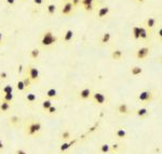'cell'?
Wrapping results in <instances>:
<instances>
[{
	"instance_id": "1f68e13d",
	"label": "cell",
	"mask_w": 162,
	"mask_h": 154,
	"mask_svg": "<svg viewBox=\"0 0 162 154\" xmlns=\"http://www.w3.org/2000/svg\"><path fill=\"white\" fill-rule=\"evenodd\" d=\"M16 89L17 91H20V92H25V91H26V88H25V85H24L22 78L16 81Z\"/></svg>"
},
{
	"instance_id": "ab89813d",
	"label": "cell",
	"mask_w": 162,
	"mask_h": 154,
	"mask_svg": "<svg viewBox=\"0 0 162 154\" xmlns=\"http://www.w3.org/2000/svg\"><path fill=\"white\" fill-rule=\"evenodd\" d=\"M14 154H28V153H27V151L24 150V149H16L15 152H14Z\"/></svg>"
},
{
	"instance_id": "603a6c76",
	"label": "cell",
	"mask_w": 162,
	"mask_h": 154,
	"mask_svg": "<svg viewBox=\"0 0 162 154\" xmlns=\"http://www.w3.org/2000/svg\"><path fill=\"white\" fill-rule=\"evenodd\" d=\"M11 104L9 102H6V101H1L0 100V112L1 113H7L11 110Z\"/></svg>"
},
{
	"instance_id": "4fadbf2b",
	"label": "cell",
	"mask_w": 162,
	"mask_h": 154,
	"mask_svg": "<svg viewBox=\"0 0 162 154\" xmlns=\"http://www.w3.org/2000/svg\"><path fill=\"white\" fill-rule=\"evenodd\" d=\"M132 113L135 114L136 116H137L138 118H141V119H144V118L148 117L149 111L147 107H138V109H135Z\"/></svg>"
},
{
	"instance_id": "ffe728a7",
	"label": "cell",
	"mask_w": 162,
	"mask_h": 154,
	"mask_svg": "<svg viewBox=\"0 0 162 154\" xmlns=\"http://www.w3.org/2000/svg\"><path fill=\"white\" fill-rule=\"evenodd\" d=\"M73 38H74V30H71V28H69V30H67L66 32H65V34H64L63 41L65 44H68V42H70V41L73 40Z\"/></svg>"
},
{
	"instance_id": "d6a6232c",
	"label": "cell",
	"mask_w": 162,
	"mask_h": 154,
	"mask_svg": "<svg viewBox=\"0 0 162 154\" xmlns=\"http://www.w3.org/2000/svg\"><path fill=\"white\" fill-rule=\"evenodd\" d=\"M23 79V83H24V85H25V88H26V92H28L29 91V89H30V86L33 85V83H31V81H30L29 78L25 75V76L22 78Z\"/></svg>"
},
{
	"instance_id": "44dd1931",
	"label": "cell",
	"mask_w": 162,
	"mask_h": 154,
	"mask_svg": "<svg viewBox=\"0 0 162 154\" xmlns=\"http://www.w3.org/2000/svg\"><path fill=\"white\" fill-rule=\"evenodd\" d=\"M123 58V52L120 49H115L111 51V59L115 61H120Z\"/></svg>"
},
{
	"instance_id": "ee69618b",
	"label": "cell",
	"mask_w": 162,
	"mask_h": 154,
	"mask_svg": "<svg viewBox=\"0 0 162 154\" xmlns=\"http://www.w3.org/2000/svg\"><path fill=\"white\" fill-rule=\"evenodd\" d=\"M4 142L2 141V139L0 138V151H4Z\"/></svg>"
},
{
	"instance_id": "4dcf8cb0",
	"label": "cell",
	"mask_w": 162,
	"mask_h": 154,
	"mask_svg": "<svg viewBox=\"0 0 162 154\" xmlns=\"http://www.w3.org/2000/svg\"><path fill=\"white\" fill-rule=\"evenodd\" d=\"M110 39H111V35H110V33H104L103 34L102 38H101V44L102 45H107L108 42L110 41Z\"/></svg>"
},
{
	"instance_id": "836d02e7",
	"label": "cell",
	"mask_w": 162,
	"mask_h": 154,
	"mask_svg": "<svg viewBox=\"0 0 162 154\" xmlns=\"http://www.w3.org/2000/svg\"><path fill=\"white\" fill-rule=\"evenodd\" d=\"M96 2H94V4H88V6H84V7H82L83 8V10L86 11V12H92L94 9L96 8Z\"/></svg>"
},
{
	"instance_id": "7c38bea8",
	"label": "cell",
	"mask_w": 162,
	"mask_h": 154,
	"mask_svg": "<svg viewBox=\"0 0 162 154\" xmlns=\"http://www.w3.org/2000/svg\"><path fill=\"white\" fill-rule=\"evenodd\" d=\"M113 136L118 139V140H124L128 138V132H126V128L123 127H117L113 131Z\"/></svg>"
},
{
	"instance_id": "9a60e30c",
	"label": "cell",
	"mask_w": 162,
	"mask_h": 154,
	"mask_svg": "<svg viewBox=\"0 0 162 154\" xmlns=\"http://www.w3.org/2000/svg\"><path fill=\"white\" fill-rule=\"evenodd\" d=\"M150 37V30H147L145 26H139V39L141 40H148Z\"/></svg>"
},
{
	"instance_id": "30bf717a",
	"label": "cell",
	"mask_w": 162,
	"mask_h": 154,
	"mask_svg": "<svg viewBox=\"0 0 162 154\" xmlns=\"http://www.w3.org/2000/svg\"><path fill=\"white\" fill-rule=\"evenodd\" d=\"M92 90L90 88H83L80 91H78V99L81 101H88L91 99Z\"/></svg>"
},
{
	"instance_id": "f546056e",
	"label": "cell",
	"mask_w": 162,
	"mask_h": 154,
	"mask_svg": "<svg viewBox=\"0 0 162 154\" xmlns=\"http://www.w3.org/2000/svg\"><path fill=\"white\" fill-rule=\"evenodd\" d=\"M132 38L134 40H139V26L135 25L132 27Z\"/></svg>"
},
{
	"instance_id": "ba28073f",
	"label": "cell",
	"mask_w": 162,
	"mask_h": 154,
	"mask_svg": "<svg viewBox=\"0 0 162 154\" xmlns=\"http://www.w3.org/2000/svg\"><path fill=\"white\" fill-rule=\"evenodd\" d=\"M44 97L46 99H50V100H60L61 99V96L59 94L56 89H54V88H49V89H46L44 91Z\"/></svg>"
},
{
	"instance_id": "d6986e66",
	"label": "cell",
	"mask_w": 162,
	"mask_h": 154,
	"mask_svg": "<svg viewBox=\"0 0 162 154\" xmlns=\"http://www.w3.org/2000/svg\"><path fill=\"white\" fill-rule=\"evenodd\" d=\"M73 138V135H71V132H70L69 129H65V130H63L62 132L60 134V140L61 141H68L70 140Z\"/></svg>"
},
{
	"instance_id": "7402d4cb",
	"label": "cell",
	"mask_w": 162,
	"mask_h": 154,
	"mask_svg": "<svg viewBox=\"0 0 162 154\" xmlns=\"http://www.w3.org/2000/svg\"><path fill=\"white\" fill-rule=\"evenodd\" d=\"M130 74L134 77H137V76H141L143 74V68L141 66H132L130 68Z\"/></svg>"
},
{
	"instance_id": "b9f144b4",
	"label": "cell",
	"mask_w": 162,
	"mask_h": 154,
	"mask_svg": "<svg viewBox=\"0 0 162 154\" xmlns=\"http://www.w3.org/2000/svg\"><path fill=\"white\" fill-rule=\"evenodd\" d=\"M7 1V4H9V6H11V7H13L14 4H15V2H16V0H6Z\"/></svg>"
},
{
	"instance_id": "e0dca14e",
	"label": "cell",
	"mask_w": 162,
	"mask_h": 154,
	"mask_svg": "<svg viewBox=\"0 0 162 154\" xmlns=\"http://www.w3.org/2000/svg\"><path fill=\"white\" fill-rule=\"evenodd\" d=\"M156 25H157V19L156 17H148V19H146L145 23H144V26L149 30H152Z\"/></svg>"
},
{
	"instance_id": "7bdbcfd3",
	"label": "cell",
	"mask_w": 162,
	"mask_h": 154,
	"mask_svg": "<svg viewBox=\"0 0 162 154\" xmlns=\"http://www.w3.org/2000/svg\"><path fill=\"white\" fill-rule=\"evenodd\" d=\"M34 4L36 6H41L43 4V0H34Z\"/></svg>"
},
{
	"instance_id": "f907efd6",
	"label": "cell",
	"mask_w": 162,
	"mask_h": 154,
	"mask_svg": "<svg viewBox=\"0 0 162 154\" xmlns=\"http://www.w3.org/2000/svg\"><path fill=\"white\" fill-rule=\"evenodd\" d=\"M111 154H117V153H111Z\"/></svg>"
},
{
	"instance_id": "f1b7e54d",
	"label": "cell",
	"mask_w": 162,
	"mask_h": 154,
	"mask_svg": "<svg viewBox=\"0 0 162 154\" xmlns=\"http://www.w3.org/2000/svg\"><path fill=\"white\" fill-rule=\"evenodd\" d=\"M40 55V50L38 48H33L31 50L29 51V57L30 59H33V60H37Z\"/></svg>"
},
{
	"instance_id": "5b68a950",
	"label": "cell",
	"mask_w": 162,
	"mask_h": 154,
	"mask_svg": "<svg viewBox=\"0 0 162 154\" xmlns=\"http://www.w3.org/2000/svg\"><path fill=\"white\" fill-rule=\"evenodd\" d=\"M91 99L95 104H98V105H104L108 102V99L106 97L105 94L101 92V91H96V92H92L91 94Z\"/></svg>"
},
{
	"instance_id": "2e32d148",
	"label": "cell",
	"mask_w": 162,
	"mask_h": 154,
	"mask_svg": "<svg viewBox=\"0 0 162 154\" xmlns=\"http://www.w3.org/2000/svg\"><path fill=\"white\" fill-rule=\"evenodd\" d=\"M21 121H22V118L19 115H11L10 117L8 118V123L12 127H17L21 124Z\"/></svg>"
},
{
	"instance_id": "cb8c5ba5",
	"label": "cell",
	"mask_w": 162,
	"mask_h": 154,
	"mask_svg": "<svg viewBox=\"0 0 162 154\" xmlns=\"http://www.w3.org/2000/svg\"><path fill=\"white\" fill-rule=\"evenodd\" d=\"M52 105H53V102H52V100H50V99H44V100L41 102V107H42V110L44 113H46V111H48V109L51 107Z\"/></svg>"
},
{
	"instance_id": "6da1fadb",
	"label": "cell",
	"mask_w": 162,
	"mask_h": 154,
	"mask_svg": "<svg viewBox=\"0 0 162 154\" xmlns=\"http://www.w3.org/2000/svg\"><path fill=\"white\" fill-rule=\"evenodd\" d=\"M42 131V123L38 119H29L25 123L24 126V134L26 137L36 138Z\"/></svg>"
},
{
	"instance_id": "7a4b0ae2",
	"label": "cell",
	"mask_w": 162,
	"mask_h": 154,
	"mask_svg": "<svg viewBox=\"0 0 162 154\" xmlns=\"http://www.w3.org/2000/svg\"><path fill=\"white\" fill-rule=\"evenodd\" d=\"M59 40L57 36H55L51 30H46L44 32L40 39V45L42 47H51L53 45H55Z\"/></svg>"
},
{
	"instance_id": "277c9868",
	"label": "cell",
	"mask_w": 162,
	"mask_h": 154,
	"mask_svg": "<svg viewBox=\"0 0 162 154\" xmlns=\"http://www.w3.org/2000/svg\"><path fill=\"white\" fill-rule=\"evenodd\" d=\"M155 98V94L151 90H143L137 94L136 96V100L138 101L139 103L143 104H148L150 103Z\"/></svg>"
},
{
	"instance_id": "bcb514c9",
	"label": "cell",
	"mask_w": 162,
	"mask_h": 154,
	"mask_svg": "<svg viewBox=\"0 0 162 154\" xmlns=\"http://www.w3.org/2000/svg\"><path fill=\"white\" fill-rule=\"evenodd\" d=\"M2 42H4V34L0 32V46L2 45Z\"/></svg>"
},
{
	"instance_id": "681fc988",
	"label": "cell",
	"mask_w": 162,
	"mask_h": 154,
	"mask_svg": "<svg viewBox=\"0 0 162 154\" xmlns=\"http://www.w3.org/2000/svg\"><path fill=\"white\" fill-rule=\"evenodd\" d=\"M21 1H23V2H25V1H26V0H21Z\"/></svg>"
},
{
	"instance_id": "d4e9b609",
	"label": "cell",
	"mask_w": 162,
	"mask_h": 154,
	"mask_svg": "<svg viewBox=\"0 0 162 154\" xmlns=\"http://www.w3.org/2000/svg\"><path fill=\"white\" fill-rule=\"evenodd\" d=\"M46 10L49 15H54V13L56 12V6L54 4H48L46 6Z\"/></svg>"
},
{
	"instance_id": "5bb4252c",
	"label": "cell",
	"mask_w": 162,
	"mask_h": 154,
	"mask_svg": "<svg viewBox=\"0 0 162 154\" xmlns=\"http://www.w3.org/2000/svg\"><path fill=\"white\" fill-rule=\"evenodd\" d=\"M110 12V8L107 7V6H104V7H101L97 10V13H96V19L97 20H102L104 17H106Z\"/></svg>"
},
{
	"instance_id": "c3c4849f",
	"label": "cell",
	"mask_w": 162,
	"mask_h": 154,
	"mask_svg": "<svg viewBox=\"0 0 162 154\" xmlns=\"http://www.w3.org/2000/svg\"><path fill=\"white\" fill-rule=\"evenodd\" d=\"M62 2H66V1H69V0H61Z\"/></svg>"
},
{
	"instance_id": "816d5d0a",
	"label": "cell",
	"mask_w": 162,
	"mask_h": 154,
	"mask_svg": "<svg viewBox=\"0 0 162 154\" xmlns=\"http://www.w3.org/2000/svg\"><path fill=\"white\" fill-rule=\"evenodd\" d=\"M0 114H1V112H0Z\"/></svg>"
},
{
	"instance_id": "d590c367",
	"label": "cell",
	"mask_w": 162,
	"mask_h": 154,
	"mask_svg": "<svg viewBox=\"0 0 162 154\" xmlns=\"http://www.w3.org/2000/svg\"><path fill=\"white\" fill-rule=\"evenodd\" d=\"M120 144L119 143H113L110 145V153H117L118 150H119Z\"/></svg>"
},
{
	"instance_id": "60d3db41",
	"label": "cell",
	"mask_w": 162,
	"mask_h": 154,
	"mask_svg": "<svg viewBox=\"0 0 162 154\" xmlns=\"http://www.w3.org/2000/svg\"><path fill=\"white\" fill-rule=\"evenodd\" d=\"M70 1H71L73 6L75 7V9H76L77 7H79V6H80V0H70Z\"/></svg>"
},
{
	"instance_id": "4316f807",
	"label": "cell",
	"mask_w": 162,
	"mask_h": 154,
	"mask_svg": "<svg viewBox=\"0 0 162 154\" xmlns=\"http://www.w3.org/2000/svg\"><path fill=\"white\" fill-rule=\"evenodd\" d=\"M13 86L10 84L8 85H4V87H2V89H1V91H0V94H13Z\"/></svg>"
},
{
	"instance_id": "ac0fdd59",
	"label": "cell",
	"mask_w": 162,
	"mask_h": 154,
	"mask_svg": "<svg viewBox=\"0 0 162 154\" xmlns=\"http://www.w3.org/2000/svg\"><path fill=\"white\" fill-rule=\"evenodd\" d=\"M37 100H38V98H37V96L35 94H33V92H26V94H25V101L27 102V104H35L37 102Z\"/></svg>"
},
{
	"instance_id": "52a82bcc",
	"label": "cell",
	"mask_w": 162,
	"mask_h": 154,
	"mask_svg": "<svg viewBox=\"0 0 162 154\" xmlns=\"http://www.w3.org/2000/svg\"><path fill=\"white\" fill-rule=\"evenodd\" d=\"M77 142H78V138H71V139L68 141H64L63 143L61 144L60 151L62 153H64V152H66L67 150H69L70 148H73Z\"/></svg>"
},
{
	"instance_id": "8fae6325",
	"label": "cell",
	"mask_w": 162,
	"mask_h": 154,
	"mask_svg": "<svg viewBox=\"0 0 162 154\" xmlns=\"http://www.w3.org/2000/svg\"><path fill=\"white\" fill-rule=\"evenodd\" d=\"M116 111L119 115H129L132 113V111L130 110L129 105L126 103H119L116 107Z\"/></svg>"
},
{
	"instance_id": "f35d334b",
	"label": "cell",
	"mask_w": 162,
	"mask_h": 154,
	"mask_svg": "<svg viewBox=\"0 0 162 154\" xmlns=\"http://www.w3.org/2000/svg\"><path fill=\"white\" fill-rule=\"evenodd\" d=\"M157 38L159 39V41L162 40V27H159V30H157Z\"/></svg>"
},
{
	"instance_id": "484cf974",
	"label": "cell",
	"mask_w": 162,
	"mask_h": 154,
	"mask_svg": "<svg viewBox=\"0 0 162 154\" xmlns=\"http://www.w3.org/2000/svg\"><path fill=\"white\" fill-rule=\"evenodd\" d=\"M1 101H6L9 103H13L14 101V94H1Z\"/></svg>"
},
{
	"instance_id": "9c48e42d",
	"label": "cell",
	"mask_w": 162,
	"mask_h": 154,
	"mask_svg": "<svg viewBox=\"0 0 162 154\" xmlns=\"http://www.w3.org/2000/svg\"><path fill=\"white\" fill-rule=\"evenodd\" d=\"M149 53H150V48L149 47H141L139 49H137L135 53L136 59L138 60H144L146 58L148 57Z\"/></svg>"
},
{
	"instance_id": "f6af8a7d",
	"label": "cell",
	"mask_w": 162,
	"mask_h": 154,
	"mask_svg": "<svg viewBox=\"0 0 162 154\" xmlns=\"http://www.w3.org/2000/svg\"><path fill=\"white\" fill-rule=\"evenodd\" d=\"M17 73L19 74L23 73V64H20V65H19V67H17Z\"/></svg>"
},
{
	"instance_id": "8d00e7d4",
	"label": "cell",
	"mask_w": 162,
	"mask_h": 154,
	"mask_svg": "<svg viewBox=\"0 0 162 154\" xmlns=\"http://www.w3.org/2000/svg\"><path fill=\"white\" fill-rule=\"evenodd\" d=\"M95 0H80V6H88V4H94Z\"/></svg>"
},
{
	"instance_id": "e575fe53",
	"label": "cell",
	"mask_w": 162,
	"mask_h": 154,
	"mask_svg": "<svg viewBox=\"0 0 162 154\" xmlns=\"http://www.w3.org/2000/svg\"><path fill=\"white\" fill-rule=\"evenodd\" d=\"M46 113L48 114V115H54V114L57 113V107H55V105H52L51 107L48 109V111H46Z\"/></svg>"
},
{
	"instance_id": "7dc6e473",
	"label": "cell",
	"mask_w": 162,
	"mask_h": 154,
	"mask_svg": "<svg viewBox=\"0 0 162 154\" xmlns=\"http://www.w3.org/2000/svg\"><path fill=\"white\" fill-rule=\"evenodd\" d=\"M146 0H136V2L137 4H143V2H145Z\"/></svg>"
},
{
	"instance_id": "74e56055",
	"label": "cell",
	"mask_w": 162,
	"mask_h": 154,
	"mask_svg": "<svg viewBox=\"0 0 162 154\" xmlns=\"http://www.w3.org/2000/svg\"><path fill=\"white\" fill-rule=\"evenodd\" d=\"M8 77H9V75H8L7 72H4V71L0 72V81H6Z\"/></svg>"
},
{
	"instance_id": "8992f818",
	"label": "cell",
	"mask_w": 162,
	"mask_h": 154,
	"mask_svg": "<svg viewBox=\"0 0 162 154\" xmlns=\"http://www.w3.org/2000/svg\"><path fill=\"white\" fill-rule=\"evenodd\" d=\"M74 11H75V7L73 6L70 0L64 2L62 8H61V14H62L63 17H70V15L74 13Z\"/></svg>"
},
{
	"instance_id": "3957f363",
	"label": "cell",
	"mask_w": 162,
	"mask_h": 154,
	"mask_svg": "<svg viewBox=\"0 0 162 154\" xmlns=\"http://www.w3.org/2000/svg\"><path fill=\"white\" fill-rule=\"evenodd\" d=\"M28 78H29L33 84H38L40 81V72L36 66H34L29 64L26 67V74H25Z\"/></svg>"
},
{
	"instance_id": "83f0119b",
	"label": "cell",
	"mask_w": 162,
	"mask_h": 154,
	"mask_svg": "<svg viewBox=\"0 0 162 154\" xmlns=\"http://www.w3.org/2000/svg\"><path fill=\"white\" fill-rule=\"evenodd\" d=\"M99 152L102 154H108L110 153V144L103 143L99 145Z\"/></svg>"
}]
</instances>
